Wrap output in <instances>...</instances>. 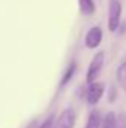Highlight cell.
Instances as JSON below:
<instances>
[{
	"instance_id": "cell-1",
	"label": "cell",
	"mask_w": 126,
	"mask_h": 128,
	"mask_svg": "<svg viewBox=\"0 0 126 128\" xmlns=\"http://www.w3.org/2000/svg\"><path fill=\"white\" fill-rule=\"evenodd\" d=\"M104 60H105L104 51L96 52L94 57H92L91 64H89V67H88V73H86V82H88L89 85L94 84V82H96V78L99 76V73H101V70H102Z\"/></svg>"
},
{
	"instance_id": "cell-2",
	"label": "cell",
	"mask_w": 126,
	"mask_h": 128,
	"mask_svg": "<svg viewBox=\"0 0 126 128\" xmlns=\"http://www.w3.org/2000/svg\"><path fill=\"white\" fill-rule=\"evenodd\" d=\"M120 16H122V3L120 0H110V8H108V28L110 32H116L119 24H120Z\"/></svg>"
},
{
	"instance_id": "cell-3",
	"label": "cell",
	"mask_w": 126,
	"mask_h": 128,
	"mask_svg": "<svg viewBox=\"0 0 126 128\" xmlns=\"http://www.w3.org/2000/svg\"><path fill=\"white\" fill-rule=\"evenodd\" d=\"M74 122H76V115L74 110L67 107L61 112V115L58 116V119L54 122L52 128H74Z\"/></svg>"
},
{
	"instance_id": "cell-4",
	"label": "cell",
	"mask_w": 126,
	"mask_h": 128,
	"mask_svg": "<svg viewBox=\"0 0 126 128\" xmlns=\"http://www.w3.org/2000/svg\"><path fill=\"white\" fill-rule=\"evenodd\" d=\"M101 40H102V30H101V27H98V26L91 27V28L88 30V33H86V36H85V45H86V48H89V49L98 48L99 43H101Z\"/></svg>"
},
{
	"instance_id": "cell-5",
	"label": "cell",
	"mask_w": 126,
	"mask_h": 128,
	"mask_svg": "<svg viewBox=\"0 0 126 128\" xmlns=\"http://www.w3.org/2000/svg\"><path fill=\"white\" fill-rule=\"evenodd\" d=\"M102 94H104V84L102 82H94V84H91L89 88H88V92H86V101H88V104L89 106H95L101 100Z\"/></svg>"
},
{
	"instance_id": "cell-6",
	"label": "cell",
	"mask_w": 126,
	"mask_h": 128,
	"mask_svg": "<svg viewBox=\"0 0 126 128\" xmlns=\"http://www.w3.org/2000/svg\"><path fill=\"white\" fill-rule=\"evenodd\" d=\"M79 8L83 15H92L95 12V2L94 0H79Z\"/></svg>"
},
{
	"instance_id": "cell-7",
	"label": "cell",
	"mask_w": 126,
	"mask_h": 128,
	"mask_svg": "<svg viewBox=\"0 0 126 128\" xmlns=\"http://www.w3.org/2000/svg\"><path fill=\"white\" fill-rule=\"evenodd\" d=\"M99 127H101V115L96 110H92L89 113V118H88V122H86L85 128H99Z\"/></svg>"
},
{
	"instance_id": "cell-8",
	"label": "cell",
	"mask_w": 126,
	"mask_h": 128,
	"mask_svg": "<svg viewBox=\"0 0 126 128\" xmlns=\"http://www.w3.org/2000/svg\"><path fill=\"white\" fill-rule=\"evenodd\" d=\"M116 124H117V118L113 112H108L104 119H101V128H116Z\"/></svg>"
},
{
	"instance_id": "cell-9",
	"label": "cell",
	"mask_w": 126,
	"mask_h": 128,
	"mask_svg": "<svg viewBox=\"0 0 126 128\" xmlns=\"http://www.w3.org/2000/svg\"><path fill=\"white\" fill-rule=\"evenodd\" d=\"M117 80L126 91V63H122L117 67Z\"/></svg>"
},
{
	"instance_id": "cell-10",
	"label": "cell",
	"mask_w": 126,
	"mask_h": 128,
	"mask_svg": "<svg viewBox=\"0 0 126 128\" xmlns=\"http://www.w3.org/2000/svg\"><path fill=\"white\" fill-rule=\"evenodd\" d=\"M74 70H76V64L73 63V64H70V67L67 68V72L64 73V78L61 79V85H65L70 79H71V76L74 74Z\"/></svg>"
},
{
	"instance_id": "cell-11",
	"label": "cell",
	"mask_w": 126,
	"mask_h": 128,
	"mask_svg": "<svg viewBox=\"0 0 126 128\" xmlns=\"http://www.w3.org/2000/svg\"><path fill=\"white\" fill-rule=\"evenodd\" d=\"M54 122H55V121H54V115H51L49 118H46V119L40 124L39 128H52L54 127Z\"/></svg>"
}]
</instances>
